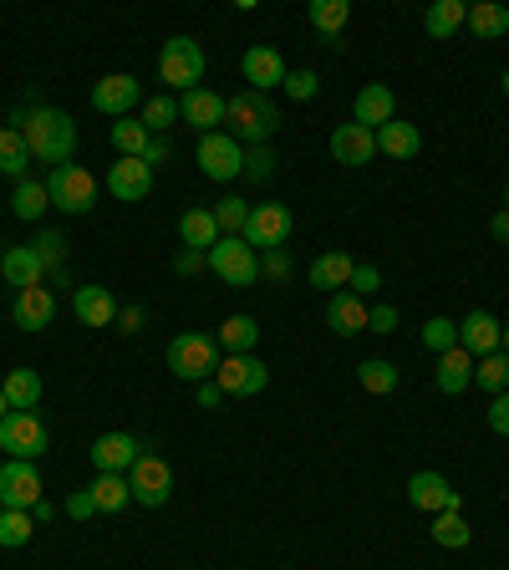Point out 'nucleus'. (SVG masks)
Instances as JSON below:
<instances>
[{
    "label": "nucleus",
    "instance_id": "obj_19",
    "mask_svg": "<svg viewBox=\"0 0 509 570\" xmlns=\"http://www.w3.org/2000/svg\"><path fill=\"white\" fill-rule=\"evenodd\" d=\"M108 194L122 199V204H138V199L153 194V169L143 158H118L108 169Z\"/></svg>",
    "mask_w": 509,
    "mask_h": 570
},
{
    "label": "nucleus",
    "instance_id": "obj_40",
    "mask_svg": "<svg viewBox=\"0 0 509 570\" xmlns=\"http://www.w3.org/2000/svg\"><path fill=\"white\" fill-rule=\"evenodd\" d=\"M148 143H153V133H148L138 118H118V122H112V148H118V158H143Z\"/></svg>",
    "mask_w": 509,
    "mask_h": 570
},
{
    "label": "nucleus",
    "instance_id": "obj_43",
    "mask_svg": "<svg viewBox=\"0 0 509 570\" xmlns=\"http://www.w3.org/2000/svg\"><path fill=\"white\" fill-rule=\"evenodd\" d=\"M31 534H37L31 510H6V514H0V546H6V550L31 546Z\"/></svg>",
    "mask_w": 509,
    "mask_h": 570
},
{
    "label": "nucleus",
    "instance_id": "obj_3",
    "mask_svg": "<svg viewBox=\"0 0 509 570\" xmlns=\"http://www.w3.org/2000/svg\"><path fill=\"white\" fill-rule=\"evenodd\" d=\"M169 372L179 377V382H214V367H219V341L204 337V331H179V337L169 341Z\"/></svg>",
    "mask_w": 509,
    "mask_h": 570
},
{
    "label": "nucleus",
    "instance_id": "obj_29",
    "mask_svg": "<svg viewBox=\"0 0 509 570\" xmlns=\"http://www.w3.org/2000/svg\"><path fill=\"white\" fill-rule=\"evenodd\" d=\"M179 240H183V250H199V256H209V250H214L224 234H219V224H214V214H209V209H183Z\"/></svg>",
    "mask_w": 509,
    "mask_h": 570
},
{
    "label": "nucleus",
    "instance_id": "obj_57",
    "mask_svg": "<svg viewBox=\"0 0 509 570\" xmlns=\"http://www.w3.org/2000/svg\"><path fill=\"white\" fill-rule=\"evenodd\" d=\"M169 153H173L169 138H153V143H148V153H143V163H148V169H158V163H163Z\"/></svg>",
    "mask_w": 509,
    "mask_h": 570
},
{
    "label": "nucleus",
    "instance_id": "obj_44",
    "mask_svg": "<svg viewBox=\"0 0 509 570\" xmlns=\"http://www.w3.org/2000/svg\"><path fill=\"white\" fill-rule=\"evenodd\" d=\"M423 347L433 357H443L449 347H459V321H453V316H428L423 321Z\"/></svg>",
    "mask_w": 509,
    "mask_h": 570
},
{
    "label": "nucleus",
    "instance_id": "obj_34",
    "mask_svg": "<svg viewBox=\"0 0 509 570\" xmlns=\"http://www.w3.org/2000/svg\"><path fill=\"white\" fill-rule=\"evenodd\" d=\"M92 504H98V514H118L133 504V484H128V473H98L92 479Z\"/></svg>",
    "mask_w": 509,
    "mask_h": 570
},
{
    "label": "nucleus",
    "instance_id": "obj_20",
    "mask_svg": "<svg viewBox=\"0 0 509 570\" xmlns=\"http://www.w3.org/2000/svg\"><path fill=\"white\" fill-rule=\"evenodd\" d=\"M138 453H143V443H138L133 433H102V438H92V469H98V473H128L138 463Z\"/></svg>",
    "mask_w": 509,
    "mask_h": 570
},
{
    "label": "nucleus",
    "instance_id": "obj_23",
    "mask_svg": "<svg viewBox=\"0 0 509 570\" xmlns=\"http://www.w3.org/2000/svg\"><path fill=\"white\" fill-rule=\"evenodd\" d=\"M352 270H357V260L347 256V250H327V256H316V260H311L306 280H311L316 291L337 296V291H347V286H352Z\"/></svg>",
    "mask_w": 509,
    "mask_h": 570
},
{
    "label": "nucleus",
    "instance_id": "obj_54",
    "mask_svg": "<svg viewBox=\"0 0 509 570\" xmlns=\"http://www.w3.org/2000/svg\"><path fill=\"white\" fill-rule=\"evenodd\" d=\"M67 514H72V520H92V514H98V504H92V489H77V494L67 499Z\"/></svg>",
    "mask_w": 509,
    "mask_h": 570
},
{
    "label": "nucleus",
    "instance_id": "obj_27",
    "mask_svg": "<svg viewBox=\"0 0 509 570\" xmlns=\"http://www.w3.org/2000/svg\"><path fill=\"white\" fill-rule=\"evenodd\" d=\"M433 382H438L443 398H459L463 388H473V357L463 352V347H449V352L438 357V367H433Z\"/></svg>",
    "mask_w": 509,
    "mask_h": 570
},
{
    "label": "nucleus",
    "instance_id": "obj_64",
    "mask_svg": "<svg viewBox=\"0 0 509 570\" xmlns=\"http://www.w3.org/2000/svg\"><path fill=\"white\" fill-rule=\"evenodd\" d=\"M0 514H6V504H0Z\"/></svg>",
    "mask_w": 509,
    "mask_h": 570
},
{
    "label": "nucleus",
    "instance_id": "obj_10",
    "mask_svg": "<svg viewBox=\"0 0 509 570\" xmlns=\"http://www.w3.org/2000/svg\"><path fill=\"white\" fill-rule=\"evenodd\" d=\"M204 260H209V270H214L224 286H234V291H244V286H255V280H260V256H255L240 234H234V240H219Z\"/></svg>",
    "mask_w": 509,
    "mask_h": 570
},
{
    "label": "nucleus",
    "instance_id": "obj_48",
    "mask_svg": "<svg viewBox=\"0 0 509 570\" xmlns=\"http://www.w3.org/2000/svg\"><path fill=\"white\" fill-rule=\"evenodd\" d=\"M398 327H402L398 306H388V301L367 306V331H377V337H392V331H398Z\"/></svg>",
    "mask_w": 509,
    "mask_h": 570
},
{
    "label": "nucleus",
    "instance_id": "obj_51",
    "mask_svg": "<svg viewBox=\"0 0 509 570\" xmlns=\"http://www.w3.org/2000/svg\"><path fill=\"white\" fill-rule=\"evenodd\" d=\"M347 291H352V296H377V291H382V270H377V266H357Z\"/></svg>",
    "mask_w": 509,
    "mask_h": 570
},
{
    "label": "nucleus",
    "instance_id": "obj_47",
    "mask_svg": "<svg viewBox=\"0 0 509 570\" xmlns=\"http://www.w3.org/2000/svg\"><path fill=\"white\" fill-rule=\"evenodd\" d=\"M31 244H37L41 266H47V270H61V256H67V234H61V230H41Z\"/></svg>",
    "mask_w": 509,
    "mask_h": 570
},
{
    "label": "nucleus",
    "instance_id": "obj_13",
    "mask_svg": "<svg viewBox=\"0 0 509 570\" xmlns=\"http://www.w3.org/2000/svg\"><path fill=\"white\" fill-rule=\"evenodd\" d=\"M143 82L133 72H108L102 82H92V108L102 118H133V108H143Z\"/></svg>",
    "mask_w": 509,
    "mask_h": 570
},
{
    "label": "nucleus",
    "instance_id": "obj_12",
    "mask_svg": "<svg viewBox=\"0 0 509 570\" xmlns=\"http://www.w3.org/2000/svg\"><path fill=\"white\" fill-rule=\"evenodd\" d=\"M408 504L412 510H423V514H463V494L449 484V473H438V469H418L408 479Z\"/></svg>",
    "mask_w": 509,
    "mask_h": 570
},
{
    "label": "nucleus",
    "instance_id": "obj_59",
    "mask_svg": "<svg viewBox=\"0 0 509 570\" xmlns=\"http://www.w3.org/2000/svg\"><path fill=\"white\" fill-rule=\"evenodd\" d=\"M51 514H57V510H51V499H37V504H31V520H37V524H47Z\"/></svg>",
    "mask_w": 509,
    "mask_h": 570
},
{
    "label": "nucleus",
    "instance_id": "obj_28",
    "mask_svg": "<svg viewBox=\"0 0 509 570\" xmlns=\"http://www.w3.org/2000/svg\"><path fill=\"white\" fill-rule=\"evenodd\" d=\"M0 392H6V402H11V413H37L47 382H41V372H31V367H11V377L0 382Z\"/></svg>",
    "mask_w": 509,
    "mask_h": 570
},
{
    "label": "nucleus",
    "instance_id": "obj_50",
    "mask_svg": "<svg viewBox=\"0 0 509 570\" xmlns=\"http://www.w3.org/2000/svg\"><path fill=\"white\" fill-rule=\"evenodd\" d=\"M260 276L276 280V286H286V280H291V260H286V250H266V256H260Z\"/></svg>",
    "mask_w": 509,
    "mask_h": 570
},
{
    "label": "nucleus",
    "instance_id": "obj_37",
    "mask_svg": "<svg viewBox=\"0 0 509 570\" xmlns=\"http://www.w3.org/2000/svg\"><path fill=\"white\" fill-rule=\"evenodd\" d=\"M398 362H388V357H367V362H357V382H362L367 392H377V398H388V392H398Z\"/></svg>",
    "mask_w": 509,
    "mask_h": 570
},
{
    "label": "nucleus",
    "instance_id": "obj_53",
    "mask_svg": "<svg viewBox=\"0 0 509 570\" xmlns=\"http://www.w3.org/2000/svg\"><path fill=\"white\" fill-rule=\"evenodd\" d=\"M489 428H495L499 438H509V392L489 398Z\"/></svg>",
    "mask_w": 509,
    "mask_h": 570
},
{
    "label": "nucleus",
    "instance_id": "obj_7",
    "mask_svg": "<svg viewBox=\"0 0 509 570\" xmlns=\"http://www.w3.org/2000/svg\"><path fill=\"white\" fill-rule=\"evenodd\" d=\"M296 234V214L286 204H255L250 219H244V234L240 240L250 244L255 256H266V250H286V240Z\"/></svg>",
    "mask_w": 509,
    "mask_h": 570
},
{
    "label": "nucleus",
    "instance_id": "obj_6",
    "mask_svg": "<svg viewBox=\"0 0 509 570\" xmlns=\"http://www.w3.org/2000/svg\"><path fill=\"white\" fill-rule=\"evenodd\" d=\"M194 163H199V173H204L209 183H234V179H244V148L234 143L224 128H219V133H204V138H199Z\"/></svg>",
    "mask_w": 509,
    "mask_h": 570
},
{
    "label": "nucleus",
    "instance_id": "obj_8",
    "mask_svg": "<svg viewBox=\"0 0 509 570\" xmlns=\"http://www.w3.org/2000/svg\"><path fill=\"white\" fill-rule=\"evenodd\" d=\"M0 449H6V459L37 463L41 453L51 449V428L41 423V413H6V423H0Z\"/></svg>",
    "mask_w": 509,
    "mask_h": 570
},
{
    "label": "nucleus",
    "instance_id": "obj_2",
    "mask_svg": "<svg viewBox=\"0 0 509 570\" xmlns=\"http://www.w3.org/2000/svg\"><path fill=\"white\" fill-rule=\"evenodd\" d=\"M224 122H230V138L240 148H260L280 133V108L266 98V92H234L230 108H224Z\"/></svg>",
    "mask_w": 509,
    "mask_h": 570
},
{
    "label": "nucleus",
    "instance_id": "obj_14",
    "mask_svg": "<svg viewBox=\"0 0 509 570\" xmlns=\"http://www.w3.org/2000/svg\"><path fill=\"white\" fill-rule=\"evenodd\" d=\"M37 499H47L37 463H26V459L0 463V504H6V510H31Z\"/></svg>",
    "mask_w": 509,
    "mask_h": 570
},
{
    "label": "nucleus",
    "instance_id": "obj_41",
    "mask_svg": "<svg viewBox=\"0 0 509 570\" xmlns=\"http://www.w3.org/2000/svg\"><path fill=\"white\" fill-rule=\"evenodd\" d=\"M138 122H143L153 138H163L179 122V102H173V92H163V98H148L143 102V112H138Z\"/></svg>",
    "mask_w": 509,
    "mask_h": 570
},
{
    "label": "nucleus",
    "instance_id": "obj_56",
    "mask_svg": "<svg viewBox=\"0 0 509 570\" xmlns=\"http://www.w3.org/2000/svg\"><path fill=\"white\" fill-rule=\"evenodd\" d=\"M194 402H199V408H209V413H214L219 402H224V392H219V382H199V388H194Z\"/></svg>",
    "mask_w": 509,
    "mask_h": 570
},
{
    "label": "nucleus",
    "instance_id": "obj_49",
    "mask_svg": "<svg viewBox=\"0 0 509 570\" xmlns=\"http://www.w3.org/2000/svg\"><path fill=\"white\" fill-rule=\"evenodd\" d=\"M286 92H291L296 102H311L316 92H321V77L306 72V67H301V72H286Z\"/></svg>",
    "mask_w": 509,
    "mask_h": 570
},
{
    "label": "nucleus",
    "instance_id": "obj_18",
    "mask_svg": "<svg viewBox=\"0 0 509 570\" xmlns=\"http://www.w3.org/2000/svg\"><path fill=\"white\" fill-rule=\"evenodd\" d=\"M240 72H244V82H250V92H266L270 98V87H286V57H280L276 47H250L240 57Z\"/></svg>",
    "mask_w": 509,
    "mask_h": 570
},
{
    "label": "nucleus",
    "instance_id": "obj_61",
    "mask_svg": "<svg viewBox=\"0 0 509 570\" xmlns=\"http://www.w3.org/2000/svg\"><path fill=\"white\" fill-rule=\"evenodd\" d=\"M499 352H509V321H505V337H499Z\"/></svg>",
    "mask_w": 509,
    "mask_h": 570
},
{
    "label": "nucleus",
    "instance_id": "obj_60",
    "mask_svg": "<svg viewBox=\"0 0 509 570\" xmlns=\"http://www.w3.org/2000/svg\"><path fill=\"white\" fill-rule=\"evenodd\" d=\"M6 413H11V402H6V392H0V423H6Z\"/></svg>",
    "mask_w": 509,
    "mask_h": 570
},
{
    "label": "nucleus",
    "instance_id": "obj_46",
    "mask_svg": "<svg viewBox=\"0 0 509 570\" xmlns=\"http://www.w3.org/2000/svg\"><path fill=\"white\" fill-rule=\"evenodd\" d=\"M276 163H280V158H276V148H270V143L244 148V179H250V183H270V179H276Z\"/></svg>",
    "mask_w": 509,
    "mask_h": 570
},
{
    "label": "nucleus",
    "instance_id": "obj_1",
    "mask_svg": "<svg viewBox=\"0 0 509 570\" xmlns=\"http://www.w3.org/2000/svg\"><path fill=\"white\" fill-rule=\"evenodd\" d=\"M21 133H26V148H31V163H51V169L72 163V153H77V122H72V112L37 108V102H31V118H26Z\"/></svg>",
    "mask_w": 509,
    "mask_h": 570
},
{
    "label": "nucleus",
    "instance_id": "obj_25",
    "mask_svg": "<svg viewBox=\"0 0 509 570\" xmlns=\"http://www.w3.org/2000/svg\"><path fill=\"white\" fill-rule=\"evenodd\" d=\"M311 26L316 37H321V47L337 51L341 47V31H347V21H352V0H311Z\"/></svg>",
    "mask_w": 509,
    "mask_h": 570
},
{
    "label": "nucleus",
    "instance_id": "obj_32",
    "mask_svg": "<svg viewBox=\"0 0 509 570\" xmlns=\"http://www.w3.org/2000/svg\"><path fill=\"white\" fill-rule=\"evenodd\" d=\"M219 352L224 357H244V352H255V341H260V321L255 316H224V327H219Z\"/></svg>",
    "mask_w": 509,
    "mask_h": 570
},
{
    "label": "nucleus",
    "instance_id": "obj_22",
    "mask_svg": "<svg viewBox=\"0 0 509 570\" xmlns=\"http://www.w3.org/2000/svg\"><path fill=\"white\" fill-rule=\"evenodd\" d=\"M392 112H398V98H392L388 82H367L352 102V122H362V128H372V133L377 128H388Z\"/></svg>",
    "mask_w": 509,
    "mask_h": 570
},
{
    "label": "nucleus",
    "instance_id": "obj_17",
    "mask_svg": "<svg viewBox=\"0 0 509 570\" xmlns=\"http://www.w3.org/2000/svg\"><path fill=\"white\" fill-rule=\"evenodd\" d=\"M331 158H337L341 169H367L377 158V133L362 128V122H341L337 133H331Z\"/></svg>",
    "mask_w": 509,
    "mask_h": 570
},
{
    "label": "nucleus",
    "instance_id": "obj_35",
    "mask_svg": "<svg viewBox=\"0 0 509 570\" xmlns=\"http://www.w3.org/2000/svg\"><path fill=\"white\" fill-rule=\"evenodd\" d=\"M479 41H499L509 37V6H499V0H479V6H469V21H463Z\"/></svg>",
    "mask_w": 509,
    "mask_h": 570
},
{
    "label": "nucleus",
    "instance_id": "obj_33",
    "mask_svg": "<svg viewBox=\"0 0 509 570\" xmlns=\"http://www.w3.org/2000/svg\"><path fill=\"white\" fill-rule=\"evenodd\" d=\"M469 21V6L463 0H433L423 11V31L433 41H449V37H459V26Z\"/></svg>",
    "mask_w": 509,
    "mask_h": 570
},
{
    "label": "nucleus",
    "instance_id": "obj_42",
    "mask_svg": "<svg viewBox=\"0 0 509 570\" xmlns=\"http://www.w3.org/2000/svg\"><path fill=\"white\" fill-rule=\"evenodd\" d=\"M209 214H214L219 234H224V240H234V234H244V219H250V204H244L240 194H224L214 209H209Z\"/></svg>",
    "mask_w": 509,
    "mask_h": 570
},
{
    "label": "nucleus",
    "instance_id": "obj_52",
    "mask_svg": "<svg viewBox=\"0 0 509 570\" xmlns=\"http://www.w3.org/2000/svg\"><path fill=\"white\" fill-rule=\"evenodd\" d=\"M112 327H118L122 337H138V331L148 327V311L143 306H118V321H112Z\"/></svg>",
    "mask_w": 509,
    "mask_h": 570
},
{
    "label": "nucleus",
    "instance_id": "obj_58",
    "mask_svg": "<svg viewBox=\"0 0 509 570\" xmlns=\"http://www.w3.org/2000/svg\"><path fill=\"white\" fill-rule=\"evenodd\" d=\"M489 234H495L499 244H509V209H499V214L489 219Z\"/></svg>",
    "mask_w": 509,
    "mask_h": 570
},
{
    "label": "nucleus",
    "instance_id": "obj_39",
    "mask_svg": "<svg viewBox=\"0 0 509 570\" xmlns=\"http://www.w3.org/2000/svg\"><path fill=\"white\" fill-rule=\"evenodd\" d=\"M11 209L16 219H41L51 209V194H47V179H21L11 194Z\"/></svg>",
    "mask_w": 509,
    "mask_h": 570
},
{
    "label": "nucleus",
    "instance_id": "obj_38",
    "mask_svg": "<svg viewBox=\"0 0 509 570\" xmlns=\"http://www.w3.org/2000/svg\"><path fill=\"white\" fill-rule=\"evenodd\" d=\"M473 388H485L489 398L509 392V352H489L473 362Z\"/></svg>",
    "mask_w": 509,
    "mask_h": 570
},
{
    "label": "nucleus",
    "instance_id": "obj_45",
    "mask_svg": "<svg viewBox=\"0 0 509 570\" xmlns=\"http://www.w3.org/2000/svg\"><path fill=\"white\" fill-rule=\"evenodd\" d=\"M433 540H438L443 550H463V546L473 540V530H469V520H463V514H449V510H443V514L433 520Z\"/></svg>",
    "mask_w": 509,
    "mask_h": 570
},
{
    "label": "nucleus",
    "instance_id": "obj_11",
    "mask_svg": "<svg viewBox=\"0 0 509 570\" xmlns=\"http://www.w3.org/2000/svg\"><path fill=\"white\" fill-rule=\"evenodd\" d=\"M214 382H219V392H224V398H255V392L270 388V367L260 362L255 352H244V357H219Z\"/></svg>",
    "mask_w": 509,
    "mask_h": 570
},
{
    "label": "nucleus",
    "instance_id": "obj_5",
    "mask_svg": "<svg viewBox=\"0 0 509 570\" xmlns=\"http://www.w3.org/2000/svg\"><path fill=\"white\" fill-rule=\"evenodd\" d=\"M47 194H51V209H61V214H92L102 183L92 179L82 163H61V169H51Z\"/></svg>",
    "mask_w": 509,
    "mask_h": 570
},
{
    "label": "nucleus",
    "instance_id": "obj_30",
    "mask_svg": "<svg viewBox=\"0 0 509 570\" xmlns=\"http://www.w3.org/2000/svg\"><path fill=\"white\" fill-rule=\"evenodd\" d=\"M327 327L337 331V337H357V331H367V306H362V296H352V291H337L327 301Z\"/></svg>",
    "mask_w": 509,
    "mask_h": 570
},
{
    "label": "nucleus",
    "instance_id": "obj_9",
    "mask_svg": "<svg viewBox=\"0 0 509 570\" xmlns=\"http://www.w3.org/2000/svg\"><path fill=\"white\" fill-rule=\"evenodd\" d=\"M128 484H133V504L143 510H163L173 499V469L158 453H138V463L128 469Z\"/></svg>",
    "mask_w": 509,
    "mask_h": 570
},
{
    "label": "nucleus",
    "instance_id": "obj_24",
    "mask_svg": "<svg viewBox=\"0 0 509 570\" xmlns=\"http://www.w3.org/2000/svg\"><path fill=\"white\" fill-rule=\"evenodd\" d=\"M0 276H6V286H16V291H26V286H41L47 266H41L37 244H11V250L0 256Z\"/></svg>",
    "mask_w": 509,
    "mask_h": 570
},
{
    "label": "nucleus",
    "instance_id": "obj_63",
    "mask_svg": "<svg viewBox=\"0 0 509 570\" xmlns=\"http://www.w3.org/2000/svg\"><path fill=\"white\" fill-rule=\"evenodd\" d=\"M505 92H509V72H505Z\"/></svg>",
    "mask_w": 509,
    "mask_h": 570
},
{
    "label": "nucleus",
    "instance_id": "obj_16",
    "mask_svg": "<svg viewBox=\"0 0 509 570\" xmlns=\"http://www.w3.org/2000/svg\"><path fill=\"white\" fill-rule=\"evenodd\" d=\"M224 108H230V98H219V92H209V87H194V92H183V98H179V122H189L199 138L219 133Z\"/></svg>",
    "mask_w": 509,
    "mask_h": 570
},
{
    "label": "nucleus",
    "instance_id": "obj_55",
    "mask_svg": "<svg viewBox=\"0 0 509 570\" xmlns=\"http://www.w3.org/2000/svg\"><path fill=\"white\" fill-rule=\"evenodd\" d=\"M204 266H209V260L199 256V250H179V256H173V270H179V276H199Z\"/></svg>",
    "mask_w": 509,
    "mask_h": 570
},
{
    "label": "nucleus",
    "instance_id": "obj_31",
    "mask_svg": "<svg viewBox=\"0 0 509 570\" xmlns=\"http://www.w3.org/2000/svg\"><path fill=\"white\" fill-rule=\"evenodd\" d=\"M418 148H423L418 122H398V118H392L388 128H377V153H388V158H398V163H408V158H418Z\"/></svg>",
    "mask_w": 509,
    "mask_h": 570
},
{
    "label": "nucleus",
    "instance_id": "obj_62",
    "mask_svg": "<svg viewBox=\"0 0 509 570\" xmlns=\"http://www.w3.org/2000/svg\"><path fill=\"white\" fill-rule=\"evenodd\" d=\"M505 209H509V183H505Z\"/></svg>",
    "mask_w": 509,
    "mask_h": 570
},
{
    "label": "nucleus",
    "instance_id": "obj_4",
    "mask_svg": "<svg viewBox=\"0 0 509 570\" xmlns=\"http://www.w3.org/2000/svg\"><path fill=\"white\" fill-rule=\"evenodd\" d=\"M158 82H169V92H194L204 82V47L194 37H173L158 51Z\"/></svg>",
    "mask_w": 509,
    "mask_h": 570
},
{
    "label": "nucleus",
    "instance_id": "obj_36",
    "mask_svg": "<svg viewBox=\"0 0 509 570\" xmlns=\"http://www.w3.org/2000/svg\"><path fill=\"white\" fill-rule=\"evenodd\" d=\"M26 169H31V148H26L21 128H0V173L21 183Z\"/></svg>",
    "mask_w": 509,
    "mask_h": 570
},
{
    "label": "nucleus",
    "instance_id": "obj_21",
    "mask_svg": "<svg viewBox=\"0 0 509 570\" xmlns=\"http://www.w3.org/2000/svg\"><path fill=\"white\" fill-rule=\"evenodd\" d=\"M499 337H505V327H499V316H489V311H469L459 321V347L473 357V362L499 352Z\"/></svg>",
    "mask_w": 509,
    "mask_h": 570
},
{
    "label": "nucleus",
    "instance_id": "obj_26",
    "mask_svg": "<svg viewBox=\"0 0 509 570\" xmlns=\"http://www.w3.org/2000/svg\"><path fill=\"white\" fill-rule=\"evenodd\" d=\"M72 311L82 327H112V321H118V301H112L108 286H77Z\"/></svg>",
    "mask_w": 509,
    "mask_h": 570
},
{
    "label": "nucleus",
    "instance_id": "obj_15",
    "mask_svg": "<svg viewBox=\"0 0 509 570\" xmlns=\"http://www.w3.org/2000/svg\"><path fill=\"white\" fill-rule=\"evenodd\" d=\"M11 321L21 331H47L51 321H57V291H51V286H26V291H16Z\"/></svg>",
    "mask_w": 509,
    "mask_h": 570
}]
</instances>
